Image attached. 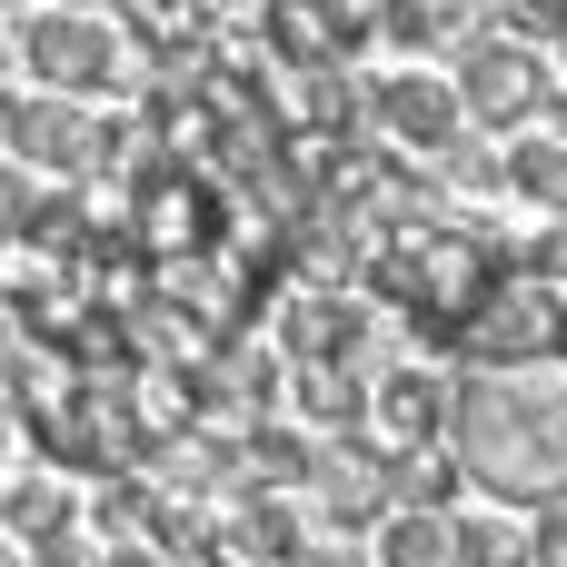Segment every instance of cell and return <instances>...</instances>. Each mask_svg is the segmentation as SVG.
I'll list each match as a JSON object with an SVG mask.
<instances>
[{"mask_svg":"<svg viewBox=\"0 0 567 567\" xmlns=\"http://www.w3.org/2000/svg\"><path fill=\"white\" fill-rule=\"evenodd\" d=\"M449 458L488 508H558L567 498V369H508V379H458L449 409Z\"/></svg>","mask_w":567,"mask_h":567,"instance_id":"6da1fadb","label":"cell"},{"mask_svg":"<svg viewBox=\"0 0 567 567\" xmlns=\"http://www.w3.org/2000/svg\"><path fill=\"white\" fill-rule=\"evenodd\" d=\"M379 309H399L419 339H439V349H458V329L508 289V249L478 229V219H458V209H429V219H409V229H379V249H369V279H359Z\"/></svg>","mask_w":567,"mask_h":567,"instance_id":"7a4b0ae2","label":"cell"},{"mask_svg":"<svg viewBox=\"0 0 567 567\" xmlns=\"http://www.w3.org/2000/svg\"><path fill=\"white\" fill-rule=\"evenodd\" d=\"M10 60L40 80V100H80V90H150V70H140V40H120L110 20H90V10H30L20 20V40H10Z\"/></svg>","mask_w":567,"mask_h":567,"instance_id":"3957f363","label":"cell"},{"mask_svg":"<svg viewBox=\"0 0 567 567\" xmlns=\"http://www.w3.org/2000/svg\"><path fill=\"white\" fill-rule=\"evenodd\" d=\"M468 379H508V369H567V289L508 279L468 329H458Z\"/></svg>","mask_w":567,"mask_h":567,"instance_id":"277c9868","label":"cell"},{"mask_svg":"<svg viewBox=\"0 0 567 567\" xmlns=\"http://www.w3.org/2000/svg\"><path fill=\"white\" fill-rule=\"evenodd\" d=\"M279 379H289V359L279 349H259V339H219L179 389H189V429H209V439H249L269 409H279Z\"/></svg>","mask_w":567,"mask_h":567,"instance_id":"5b68a950","label":"cell"},{"mask_svg":"<svg viewBox=\"0 0 567 567\" xmlns=\"http://www.w3.org/2000/svg\"><path fill=\"white\" fill-rule=\"evenodd\" d=\"M548 80H558V70H548L528 40H498V30H488V40H468V50H458V70H449V90H458V120H468L478 140H488V130H518V120H538Z\"/></svg>","mask_w":567,"mask_h":567,"instance_id":"8992f818","label":"cell"},{"mask_svg":"<svg viewBox=\"0 0 567 567\" xmlns=\"http://www.w3.org/2000/svg\"><path fill=\"white\" fill-rule=\"evenodd\" d=\"M369 319L379 309H359V289H289V309H279V359L289 369H359V349H369Z\"/></svg>","mask_w":567,"mask_h":567,"instance_id":"52a82bcc","label":"cell"},{"mask_svg":"<svg viewBox=\"0 0 567 567\" xmlns=\"http://www.w3.org/2000/svg\"><path fill=\"white\" fill-rule=\"evenodd\" d=\"M369 120H379V140L399 150V159H429V150H449L468 120H458V90L439 80V70H389V80H369Z\"/></svg>","mask_w":567,"mask_h":567,"instance_id":"ba28073f","label":"cell"},{"mask_svg":"<svg viewBox=\"0 0 567 567\" xmlns=\"http://www.w3.org/2000/svg\"><path fill=\"white\" fill-rule=\"evenodd\" d=\"M309 498H319V518H339V528H379V518H389V449H379V439H319Z\"/></svg>","mask_w":567,"mask_h":567,"instance_id":"9c48e42d","label":"cell"},{"mask_svg":"<svg viewBox=\"0 0 567 567\" xmlns=\"http://www.w3.org/2000/svg\"><path fill=\"white\" fill-rule=\"evenodd\" d=\"M449 409H458V379H439V369H419V359L369 389L379 449H439V439H449Z\"/></svg>","mask_w":567,"mask_h":567,"instance_id":"30bf717a","label":"cell"},{"mask_svg":"<svg viewBox=\"0 0 567 567\" xmlns=\"http://www.w3.org/2000/svg\"><path fill=\"white\" fill-rule=\"evenodd\" d=\"M10 150H20V169L80 179V169H100V120L80 100H10Z\"/></svg>","mask_w":567,"mask_h":567,"instance_id":"8fae6325","label":"cell"},{"mask_svg":"<svg viewBox=\"0 0 567 567\" xmlns=\"http://www.w3.org/2000/svg\"><path fill=\"white\" fill-rule=\"evenodd\" d=\"M219 558L229 567H299L309 558V518L289 498H239V518L219 528Z\"/></svg>","mask_w":567,"mask_h":567,"instance_id":"7c38bea8","label":"cell"},{"mask_svg":"<svg viewBox=\"0 0 567 567\" xmlns=\"http://www.w3.org/2000/svg\"><path fill=\"white\" fill-rule=\"evenodd\" d=\"M369 538H379L369 567H458V518H429V508H389Z\"/></svg>","mask_w":567,"mask_h":567,"instance_id":"4fadbf2b","label":"cell"},{"mask_svg":"<svg viewBox=\"0 0 567 567\" xmlns=\"http://www.w3.org/2000/svg\"><path fill=\"white\" fill-rule=\"evenodd\" d=\"M458 458L449 449H389V508H429V518H458Z\"/></svg>","mask_w":567,"mask_h":567,"instance_id":"5bb4252c","label":"cell"},{"mask_svg":"<svg viewBox=\"0 0 567 567\" xmlns=\"http://www.w3.org/2000/svg\"><path fill=\"white\" fill-rule=\"evenodd\" d=\"M299 419L339 429V439H369V379L359 369H299Z\"/></svg>","mask_w":567,"mask_h":567,"instance_id":"9a60e30c","label":"cell"},{"mask_svg":"<svg viewBox=\"0 0 567 567\" xmlns=\"http://www.w3.org/2000/svg\"><path fill=\"white\" fill-rule=\"evenodd\" d=\"M498 169H508V189H518V199H538V209H558V219H567V140L538 130V140H518Z\"/></svg>","mask_w":567,"mask_h":567,"instance_id":"2e32d148","label":"cell"},{"mask_svg":"<svg viewBox=\"0 0 567 567\" xmlns=\"http://www.w3.org/2000/svg\"><path fill=\"white\" fill-rule=\"evenodd\" d=\"M150 518H159V488H150V478H100V508H90L100 548H140Z\"/></svg>","mask_w":567,"mask_h":567,"instance_id":"e0dca14e","label":"cell"},{"mask_svg":"<svg viewBox=\"0 0 567 567\" xmlns=\"http://www.w3.org/2000/svg\"><path fill=\"white\" fill-rule=\"evenodd\" d=\"M419 169H429V189H498V179H508V169H498V150H488L478 130H458L449 150H429Z\"/></svg>","mask_w":567,"mask_h":567,"instance_id":"ac0fdd59","label":"cell"},{"mask_svg":"<svg viewBox=\"0 0 567 567\" xmlns=\"http://www.w3.org/2000/svg\"><path fill=\"white\" fill-rule=\"evenodd\" d=\"M0 518H10L20 538H50V528H70V488H60L50 468H30V478H10V498H0Z\"/></svg>","mask_w":567,"mask_h":567,"instance_id":"d6986e66","label":"cell"},{"mask_svg":"<svg viewBox=\"0 0 567 567\" xmlns=\"http://www.w3.org/2000/svg\"><path fill=\"white\" fill-rule=\"evenodd\" d=\"M458 567H538L508 518H458Z\"/></svg>","mask_w":567,"mask_h":567,"instance_id":"ffe728a7","label":"cell"},{"mask_svg":"<svg viewBox=\"0 0 567 567\" xmlns=\"http://www.w3.org/2000/svg\"><path fill=\"white\" fill-rule=\"evenodd\" d=\"M508 279H538V289H567V219H548L518 259H508Z\"/></svg>","mask_w":567,"mask_h":567,"instance_id":"44dd1931","label":"cell"},{"mask_svg":"<svg viewBox=\"0 0 567 567\" xmlns=\"http://www.w3.org/2000/svg\"><path fill=\"white\" fill-rule=\"evenodd\" d=\"M20 567H100L90 528H50V538H20Z\"/></svg>","mask_w":567,"mask_h":567,"instance_id":"7402d4cb","label":"cell"},{"mask_svg":"<svg viewBox=\"0 0 567 567\" xmlns=\"http://www.w3.org/2000/svg\"><path fill=\"white\" fill-rule=\"evenodd\" d=\"M329 30H339V50H359V40H379V0H309Z\"/></svg>","mask_w":567,"mask_h":567,"instance_id":"603a6c76","label":"cell"},{"mask_svg":"<svg viewBox=\"0 0 567 567\" xmlns=\"http://www.w3.org/2000/svg\"><path fill=\"white\" fill-rule=\"evenodd\" d=\"M508 20H518L508 40H528V50L538 40H567V0H508Z\"/></svg>","mask_w":567,"mask_h":567,"instance_id":"cb8c5ba5","label":"cell"},{"mask_svg":"<svg viewBox=\"0 0 567 567\" xmlns=\"http://www.w3.org/2000/svg\"><path fill=\"white\" fill-rule=\"evenodd\" d=\"M528 558H538V567H567V498H558V508H538V528H528Z\"/></svg>","mask_w":567,"mask_h":567,"instance_id":"d4e9b609","label":"cell"},{"mask_svg":"<svg viewBox=\"0 0 567 567\" xmlns=\"http://www.w3.org/2000/svg\"><path fill=\"white\" fill-rule=\"evenodd\" d=\"M20 219H30V179L0 169V249H20Z\"/></svg>","mask_w":567,"mask_h":567,"instance_id":"484cf974","label":"cell"},{"mask_svg":"<svg viewBox=\"0 0 567 567\" xmlns=\"http://www.w3.org/2000/svg\"><path fill=\"white\" fill-rule=\"evenodd\" d=\"M299 567H369V548H309Z\"/></svg>","mask_w":567,"mask_h":567,"instance_id":"4316f807","label":"cell"},{"mask_svg":"<svg viewBox=\"0 0 567 567\" xmlns=\"http://www.w3.org/2000/svg\"><path fill=\"white\" fill-rule=\"evenodd\" d=\"M10 439H20V409H10V389H0V449H10Z\"/></svg>","mask_w":567,"mask_h":567,"instance_id":"83f0119b","label":"cell"},{"mask_svg":"<svg viewBox=\"0 0 567 567\" xmlns=\"http://www.w3.org/2000/svg\"><path fill=\"white\" fill-rule=\"evenodd\" d=\"M0 150H10V90H0Z\"/></svg>","mask_w":567,"mask_h":567,"instance_id":"f1b7e54d","label":"cell"},{"mask_svg":"<svg viewBox=\"0 0 567 567\" xmlns=\"http://www.w3.org/2000/svg\"><path fill=\"white\" fill-rule=\"evenodd\" d=\"M0 567H20V548H0Z\"/></svg>","mask_w":567,"mask_h":567,"instance_id":"f546056e","label":"cell"},{"mask_svg":"<svg viewBox=\"0 0 567 567\" xmlns=\"http://www.w3.org/2000/svg\"><path fill=\"white\" fill-rule=\"evenodd\" d=\"M0 80H10V50H0Z\"/></svg>","mask_w":567,"mask_h":567,"instance_id":"4dcf8cb0","label":"cell"},{"mask_svg":"<svg viewBox=\"0 0 567 567\" xmlns=\"http://www.w3.org/2000/svg\"><path fill=\"white\" fill-rule=\"evenodd\" d=\"M0 498H10V478H0Z\"/></svg>","mask_w":567,"mask_h":567,"instance_id":"1f68e13d","label":"cell"},{"mask_svg":"<svg viewBox=\"0 0 567 567\" xmlns=\"http://www.w3.org/2000/svg\"><path fill=\"white\" fill-rule=\"evenodd\" d=\"M219 567H229V558H219Z\"/></svg>","mask_w":567,"mask_h":567,"instance_id":"d6a6232c","label":"cell"}]
</instances>
